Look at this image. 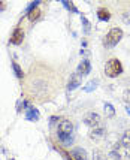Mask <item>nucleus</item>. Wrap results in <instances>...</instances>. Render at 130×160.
Here are the masks:
<instances>
[{
	"label": "nucleus",
	"mask_w": 130,
	"mask_h": 160,
	"mask_svg": "<svg viewBox=\"0 0 130 160\" xmlns=\"http://www.w3.org/2000/svg\"><path fill=\"white\" fill-rule=\"evenodd\" d=\"M27 15H28V20L30 21L39 20V17H41V9H39V8H34L33 11H30Z\"/></svg>",
	"instance_id": "f8f14e48"
},
{
	"label": "nucleus",
	"mask_w": 130,
	"mask_h": 160,
	"mask_svg": "<svg viewBox=\"0 0 130 160\" xmlns=\"http://www.w3.org/2000/svg\"><path fill=\"white\" fill-rule=\"evenodd\" d=\"M24 39V30L22 28H15L12 36H11V43L14 45H20L21 42Z\"/></svg>",
	"instance_id": "423d86ee"
},
{
	"label": "nucleus",
	"mask_w": 130,
	"mask_h": 160,
	"mask_svg": "<svg viewBox=\"0 0 130 160\" xmlns=\"http://www.w3.org/2000/svg\"><path fill=\"white\" fill-rule=\"evenodd\" d=\"M120 145L124 147L126 150H130V130H126V132L123 133V138H121Z\"/></svg>",
	"instance_id": "9d476101"
},
{
	"label": "nucleus",
	"mask_w": 130,
	"mask_h": 160,
	"mask_svg": "<svg viewBox=\"0 0 130 160\" xmlns=\"http://www.w3.org/2000/svg\"><path fill=\"white\" fill-rule=\"evenodd\" d=\"M105 114H106V117H114L115 115V109H114V106L111 103H105Z\"/></svg>",
	"instance_id": "ddd939ff"
},
{
	"label": "nucleus",
	"mask_w": 130,
	"mask_h": 160,
	"mask_svg": "<svg viewBox=\"0 0 130 160\" xmlns=\"http://www.w3.org/2000/svg\"><path fill=\"white\" fill-rule=\"evenodd\" d=\"M97 18L100 21H108L111 18V14L108 9H105V8H100L99 11H97Z\"/></svg>",
	"instance_id": "9b49d317"
},
{
	"label": "nucleus",
	"mask_w": 130,
	"mask_h": 160,
	"mask_svg": "<svg viewBox=\"0 0 130 160\" xmlns=\"http://www.w3.org/2000/svg\"><path fill=\"white\" fill-rule=\"evenodd\" d=\"M73 132V124L69 120H62L58 123V129H57V135H72Z\"/></svg>",
	"instance_id": "20e7f679"
},
{
	"label": "nucleus",
	"mask_w": 130,
	"mask_h": 160,
	"mask_svg": "<svg viewBox=\"0 0 130 160\" xmlns=\"http://www.w3.org/2000/svg\"><path fill=\"white\" fill-rule=\"evenodd\" d=\"M12 68H14V70H15V75L18 78H22L24 77V73H22V69H21L20 66L17 64V63H12Z\"/></svg>",
	"instance_id": "dca6fc26"
},
{
	"label": "nucleus",
	"mask_w": 130,
	"mask_h": 160,
	"mask_svg": "<svg viewBox=\"0 0 130 160\" xmlns=\"http://www.w3.org/2000/svg\"><path fill=\"white\" fill-rule=\"evenodd\" d=\"M90 70H91V64H90L88 60H82L79 63V66H78V70H76V73L79 75V77H85V75H88Z\"/></svg>",
	"instance_id": "39448f33"
},
{
	"label": "nucleus",
	"mask_w": 130,
	"mask_h": 160,
	"mask_svg": "<svg viewBox=\"0 0 130 160\" xmlns=\"http://www.w3.org/2000/svg\"><path fill=\"white\" fill-rule=\"evenodd\" d=\"M103 136H105V129L102 126L96 127V129H91V132H90V138L91 139H102Z\"/></svg>",
	"instance_id": "1a4fd4ad"
},
{
	"label": "nucleus",
	"mask_w": 130,
	"mask_h": 160,
	"mask_svg": "<svg viewBox=\"0 0 130 160\" xmlns=\"http://www.w3.org/2000/svg\"><path fill=\"white\" fill-rule=\"evenodd\" d=\"M82 21H84V24H85V32H88V30H90V22L85 20L84 17H82Z\"/></svg>",
	"instance_id": "412c9836"
},
{
	"label": "nucleus",
	"mask_w": 130,
	"mask_h": 160,
	"mask_svg": "<svg viewBox=\"0 0 130 160\" xmlns=\"http://www.w3.org/2000/svg\"><path fill=\"white\" fill-rule=\"evenodd\" d=\"M105 73H106V77L109 78H115L118 75H121L123 73V64H121V62L118 58L108 60L106 66H105Z\"/></svg>",
	"instance_id": "f257e3e1"
},
{
	"label": "nucleus",
	"mask_w": 130,
	"mask_h": 160,
	"mask_svg": "<svg viewBox=\"0 0 130 160\" xmlns=\"http://www.w3.org/2000/svg\"><path fill=\"white\" fill-rule=\"evenodd\" d=\"M78 85H79V79H78V77L70 78V81H69V90H75Z\"/></svg>",
	"instance_id": "4468645a"
},
{
	"label": "nucleus",
	"mask_w": 130,
	"mask_h": 160,
	"mask_svg": "<svg viewBox=\"0 0 130 160\" xmlns=\"http://www.w3.org/2000/svg\"><path fill=\"white\" fill-rule=\"evenodd\" d=\"M127 112H129V114H130V106H129V108H127Z\"/></svg>",
	"instance_id": "4be33fe9"
},
{
	"label": "nucleus",
	"mask_w": 130,
	"mask_h": 160,
	"mask_svg": "<svg viewBox=\"0 0 130 160\" xmlns=\"http://www.w3.org/2000/svg\"><path fill=\"white\" fill-rule=\"evenodd\" d=\"M69 160H87V154L81 148H75L69 154Z\"/></svg>",
	"instance_id": "0eeeda50"
},
{
	"label": "nucleus",
	"mask_w": 130,
	"mask_h": 160,
	"mask_svg": "<svg viewBox=\"0 0 130 160\" xmlns=\"http://www.w3.org/2000/svg\"><path fill=\"white\" fill-rule=\"evenodd\" d=\"M121 38H123V30L118 27H114V28H111L109 32H108V35L105 36L103 43H105V47L112 48V47H115L117 43L121 41Z\"/></svg>",
	"instance_id": "f03ea898"
},
{
	"label": "nucleus",
	"mask_w": 130,
	"mask_h": 160,
	"mask_svg": "<svg viewBox=\"0 0 130 160\" xmlns=\"http://www.w3.org/2000/svg\"><path fill=\"white\" fill-rule=\"evenodd\" d=\"M93 87L96 88V81H91V82L88 84V87H85V91H91L93 90Z\"/></svg>",
	"instance_id": "6ab92c4d"
},
{
	"label": "nucleus",
	"mask_w": 130,
	"mask_h": 160,
	"mask_svg": "<svg viewBox=\"0 0 130 160\" xmlns=\"http://www.w3.org/2000/svg\"><path fill=\"white\" fill-rule=\"evenodd\" d=\"M106 160H121V156H120V153L118 151H111L109 154H108V157H106Z\"/></svg>",
	"instance_id": "2eb2a0df"
},
{
	"label": "nucleus",
	"mask_w": 130,
	"mask_h": 160,
	"mask_svg": "<svg viewBox=\"0 0 130 160\" xmlns=\"http://www.w3.org/2000/svg\"><path fill=\"white\" fill-rule=\"evenodd\" d=\"M39 111L38 109H34L33 106H27V112H26V118L30 120V121H36V120H39Z\"/></svg>",
	"instance_id": "6e6552de"
},
{
	"label": "nucleus",
	"mask_w": 130,
	"mask_h": 160,
	"mask_svg": "<svg viewBox=\"0 0 130 160\" xmlns=\"http://www.w3.org/2000/svg\"><path fill=\"white\" fill-rule=\"evenodd\" d=\"M63 5H64V6L68 8V9H72V11H75V12H76V8L73 6V5H70L69 2H66V0H63Z\"/></svg>",
	"instance_id": "a211bd4d"
},
{
	"label": "nucleus",
	"mask_w": 130,
	"mask_h": 160,
	"mask_svg": "<svg viewBox=\"0 0 130 160\" xmlns=\"http://www.w3.org/2000/svg\"><path fill=\"white\" fill-rule=\"evenodd\" d=\"M38 6H39V0H36V2H32V3H30V5L27 6V14L30 12V11H33L34 8H38Z\"/></svg>",
	"instance_id": "f3484780"
},
{
	"label": "nucleus",
	"mask_w": 130,
	"mask_h": 160,
	"mask_svg": "<svg viewBox=\"0 0 130 160\" xmlns=\"http://www.w3.org/2000/svg\"><path fill=\"white\" fill-rule=\"evenodd\" d=\"M84 123L87 126H90L91 129H96V127H100V126H102V118H100V115L96 114V112H88V114L84 117Z\"/></svg>",
	"instance_id": "7ed1b4c3"
},
{
	"label": "nucleus",
	"mask_w": 130,
	"mask_h": 160,
	"mask_svg": "<svg viewBox=\"0 0 130 160\" xmlns=\"http://www.w3.org/2000/svg\"><path fill=\"white\" fill-rule=\"evenodd\" d=\"M123 98H124V100H126V102H129V103H130V90H126V91H124V96H123Z\"/></svg>",
	"instance_id": "aec40b11"
}]
</instances>
